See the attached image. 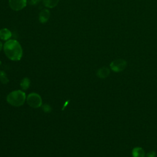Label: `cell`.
<instances>
[{
  "instance_id": "cell-1",
  "label": "cell",
  "mask_w": 157,
  "mask_h": 157,
  "mask_svg": "<svg viewBox=\"0 0 157 157\" xmlns=\"http://www.w3.org/2000/svg\"><path fill=\"white\" fill-rule=\"evenodd\" d=\"M6 56L12 61H19L23 55V50L20 44L15 39H9L3 45Z\"/></svg>"
},
{
  "instance_id": "cell-2",
  "label": "cell",
  "mask_w": 157,
  "mask_h": 157,
  "mask_svg": "<svg viewBox=\"0 0 157 157\" xmlns=\"http://www.w3.org/2000/svg\"><path fill=\"white\" fill-rule=\"evenodd\" d=\"M26 94L21 90L10 92L7 96V101L12 105L19 107L22 105L26 100Z\"/></svg>"
},
{
  "instance_id": "cell-3",
  "label": "cell",
  "mask_w": 157,
  "mask_h": 157,
  "mask_svg": "<svg viewBox=\"0 0 157 157\" xmlns=\"http://www.w3.org/2000/svg\"><path fill=\"white\" fill-rule=\"evenodd\" d=\"M28 104L33 108H38L42 105V98L39 94L36 93H32L28 94L26 98Z\"/></svg>"
},
{
  "instance_id": "cell-4",
  "label": "cell",
  "mask_w": 157,
  "mask_h": 157,
  "mask_svg": "<svg viewBox=\"0 0 157 157\" xmlns=\"http://www.w3.org/2000/svg\"><path fill=\"white\" fill-rule=\"evenodd\" d=\"M127 66V62L123 59H117L112 61L110 64V69L115 72L123 71Z\"/></svg>"
},
{
  "instance_id": "cell-5",
  "label": "cell",
  "mask_w": 157,
  "mask_h": 157,
  "mask_svg": "<svg viewBox=\"0 0 157 157\" xmlns=\"http://www.w3.org/2000/svg\"><path fill=\"white\" fill-rule=\"evenodd\" d=\"M26 0H9L10 7L15 11H19L24 9L26 6Z\"/></svg>"
},
{
  "instance_id": "cell-6",
  "label": "cell",
  "mask_w": 157,
  "mask_h": 157,
  "mask_svg": "<svg viewBox=\"0 0 157 157\" xmlns=\"http://www.w3.org/2000/svg\"><path fill=\"white\" fill-rule=\"evenodd\" d=\"M50 17V12L49 10L44 9L39 13V20L41 23H45L48 21Z\"/></svg>"
},
{
  "instance_id": "cell-7",
  "label": "cell",
  "mask_w": 157,
  "mask_h": 157,
  "mask_svg": "<svg viewBox=\"0 0 157 157\" xmlns=\"http://www.w3.org/2000/svg\"><path fill=\"white\" fill-rule=\"evenodd\" d=\"M110 74V70L107 67H102L99 69L97 71L96 75L99 78H105L107 77Z\"/></svg>"
},
{
  "instance_id": "cell-8",
  "label": "cell",
  "mask_w": 157,
  "mask_h": 157,
  "mask_svg": "<svg viewBox=\"0 0 157 157\" xmlns=\"http://www.w3.org/2000/svg\"><path fill=\"white\" fill-rule=\"evenodd\" d=\"M12 36L11 31L7 28H2L0 29V39L3 40H8Z\"/></svg>"
},
{
  "instance_id": "cell-9",
  "label": "cell",
  "mask_w": 157,
  "mask_h": 157,
  "mask_svg": "<svg viewBox=\"0 0 157 157\" xmlns=\"http://www.w3.org/2000/svg\"><path fill=\"white\" fill-rule=\"evenodd\" d=\"M132 157H145V154L142 148L136 147L132 150Z\"/></svg>"
},
{
  "instance_id": "cell-10",
  "label": "cell",
  "mask_w": 157,
  "mask_h": 157,
  "mask_svg": "<svg viewBox=\"0 0 157 157\" xmlns=\"http://www.w3.org/2000/svg\"><path fill=\"white\" fill-rule=\"evenodd\" d=\"M42 2L46 7L53 8L58 5L59 0H42Z\"/></svg>"
},
{
  "instance_id": "cell-11",
  "label": "cell",
  "mask_w": 157,
  "mask_h": 157,
  "mask_svg": "<svg viewBox=\"0 0 157 157\" xmlns=\"http://www.w3.org/2000/svg\"><path fill=\"white\" fill-rule=\"evenodd\" d=\"M30 84V80L28 78H24L22 79L20 83V86L23 90H26L29 88Z\"/></svg>"
},
{
  "instance_id": "cell-12",
  "label": "cell",
  "mask_w": 157,
  "mask_h": 157,
  "mask_svg": "<svg viewBox=\"0 0 157 157\" xmlns=\"http://www.w3.org/2000/svg\"><path fill=\"white\" fill-rule=\"evenodd\" d=\"M0 81L4 84H6L9 82V79L7 77L6 73L2 71H0Z\"/></svg>"
},
{
  "instance_id": "cell-13",
  "label": "cell",
  "mask_w": 157,
  "mask_h": 157,
  "mask_svg": "<svg viewBox=\"0 0 157 157\" xmlns=\"http://www.w3.org/2000/svg\"><path fill=\"white\" fill-rule=\"evenodd\" d=\"M156 152L154 151H150L146 155V157H156Z\"/></svg>"
},
{
  "instance_id": "cell-14",
  "label": "cell",
  "mask_w": 157,
  "mask_h": 157,
  "mask_svg": "<svg viewBox=\"0 0 157 157\" xmlns=\"http://www.w3.org/2000/svg\"><path fill=\"white\" fill-rule=\"evenodd\" d=\"M40 0H30V4L31 5L34 6L36 4H39L40 2Z\"/></svg>"
},
{
  "instance_id": "cell-15",
  "label": "cell",
  "mask_w": 157,
  "mask_h": 157,
  "mask_svg": "<svg viewBox=\"0 0 157 157\" xmlns=\"http://www.w3.org/2000/svg\"><path fill=\"white\" fill-rule=\"evenodd\" d=\"M50 109H51V108L48 105H45L44 107V110H45V112H48V110L50 111Z\"/></svg>"
},
{
  "instance_id": "cell-16",
  "label": "cell",
  "mask_w": 157,
  "mask_h": 157,
  "mask_svg": "<svg viewBox=\"0 0 157 157\" xmlns=\"http://www.w3.org/2000/svg\"><path fill=\"white\" fill-rule=\"evenodd\" d=\"M2 42L0 41V51L2 50Z\"/></svg>"
},
{
  "instance_id": "cell-17",
  "label": "cell",
  "mask_w": 157,
  "mask_h": 157,
  "mask_svg": "<svg viewBox=\"0 0 157 157\" xmlns=\"http://www.w3.org/2000/svg\"><path fill=\"white\" fill-rule=\"evenodd\" d=\"M1 61H0V66H1Z\"/></svg>"
}]
</instances>
